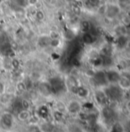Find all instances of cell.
Returning <instances> with one entry per match:
<instances>
[{"label": "cell", "mask_w": 130, "mask_h": 132, "mask_svg": "<svg viewBox=\"0 0 130 132\" xmlns=\"http://www.w3.org/2000/svg\"><path fill=\"white\" fill-rule=\"evenodd\" d=\"M103 91L109 101H119L123 97V90L117 84H109Z\"/></svg>", "instance_id": "1"}, {"label": "cell", "mask_w": 130, "mask_h": 132, "mask_svg": "<svg viewBox=\"0 0 130 132\" xmlns=\"http://www.w3.org/2000/svg\"><path fill=\"white\" fill-rule=\"evenodd\" d=\"M48 82L51 87L53 95L54 94V95L61 94L64 92V90L66 89L64 81L58 76H55V77L50 78Z\"/></svg>", "instance_id": "2"}, {"label": "cell", "mask_w": 130, "mask_h": 132, "mask_svg": "<svg viewBox=\"0 0 130 132\" xmlns=\"http://www.w3.org/2000/svg\"><path fill=\"white\" fill-rule=\"evenodd\" d=\"M121 9L119 7L117 4L114 3H109L105 5L104 9V15L106 19L109 20H113L117 18L121 13Z\"/></svg>", "instance_id": "3"}, {"label": "cell", "mask_w": 130, "mask_h": 132, "mask_svg": "<svg viewBox=\"0 0 130 132\" xmlns=\"http://www.w3.org/2000/svg\"><path fill=\"white\" fill-rule=\"evenodd\" d=\"M91 80L93 81L94 85L97 88H104L108 85L106 78V74L103 71H97L94 72L91 76Z\"/></svg>", "instance_id": "4"}, {"label": "cell", "mask_w": 130, "mask_h": 132, "mask_svg": "<svg viewBox=\"0 0 130 132\" xmlns=\"http://www.w3.org/2000/svg\"><path fill=\"white\" fill-rule=\"evenodd\" d=\"M101 114H102L103 120L106 123L113 122V124L115 122V118H116V111H114V109L112 108L111 107H109L108 105L103 107Z\"/></svg>", "instance_id": "5"}, {"label": "cell", "mask_w": 130, "mask_h": 132, "mask_svg": "<svg viewBox=\"0 0 130 132\" xmlns=\"http://www.w3.org/2000/svg\"><path fill=\"white\" fill-rule=\"evenodd\" d=\"M0 125L5 130H10L14 125V117L9 113H4L0 118Z\"/></svg>", "instance_id": "6"}, {"label": "cell", "mask_w": 130, "mask_h": 132, "mask_svg": "<svg viewBox=\"0 0 130 132\" xmlns=\"http://www.w3.org/2000/svg\"><path fill=\"white\" fill-rule=\"evenodd\" d=\"M67 111L70 114H78L81 112L82 104L81 103L75 99L70 100L66 105Z\"/></svg>", "instance_id": "7"}, {"label": "cell", "mask_w": 130, "mask_h": 132, "mask_svg": "<svg viewBox=\"0 0 130 132\" xmlns=\"http://www.w3.org/2000/svg\"><path fill=\"white\" fill-rule=\"evenodd\" d=\"M94 95V100L99 106L103 108V107L108 105V103L109 101L107 98V96L106 95L103 89H99V88L97 89Z\"/></svg>", "instance_id": "8"}, {"label": "cell", "mask_w": 130, "mask_h": 132, "mask_svg": "<svg viewBox=\"0 0 130 132\" xmlns=\"http://www.w3.org/2000/svg\"><path fill=\"white\" fill-rule=\"evenodd\" d=\"M123 90H129L130 88V73L124 71L120 72L119 80L117 84Z\"/></svg>", "instance_id": "9"}, {"label": "cell", "mask_w": 130, "mask_h": 132, "mask_svg": "<svg viewBox=\"0 0 130 132\" xmlns=\"http://www.w3.org/2000/svg\"><path fill=\"white\" fill-rule=\"evenodd\" d=\"M106 81L109 84H118L119 80L120 72L114 69H108L105 71Z\"/></svg>", "instance_id": "10"}, {"label": "cell", "mask_w": 130, "mask_h": 132, "mask_svg": "<svg viewBox=\"0 0 130 132\" xmlns=\"http://www.w3.org/2000/svg\"><path fill=\"white\" fill-rule=\"evenodd\" d=\"M38 92L44 97L45 98H48L51 95H53L52 92V89L51 87L49 84L48 81H42L38 85Z\"/></svg>", "instance_id": "11"}, {"label": "cell", "mask_w": 130, "mask_h": 132, "mask_svg": "<svg viewBox=\"0 0 130 132\" xmlns=\"http://www.w3.org/2000/svg\"><path fill=\"white\" fill-rule=\"evenodd\" d=\"M51 39L50 38L49 35H41L38 38V45L41 48H45L50 46L51 45Z\"/></svg>", "instance_id": "12"}, {"label": "cell", "mask_w": 130, "mask_h": 132, "mask_svg": "<svg viewBox=\"0 0 130 132\" xmlns=\"http://www.w3.org/2000/svg\"><path fill=\"white\" fill-rule=\"evenodd\" d=\"M96 41V36L93 33L90 32H86L83 34L82 36V42L86 45H91Z\"/></svg>", "instance_id": "13"}, {"label": "cell", "mask_w": 130, "mask_h": 132, "mask_svg": "<svg viewBox=\"0 0 130 132\" xmlns=\"http://www.w3.org/2000/svg\"><path fill=\"white\" fill-rule=\"evenodd\" d=\"M79 98L84 99L87 98L89 97L90 95V91L87 88L84 87V86H81V85H79L78 88H77L76 92H75V94Z\"/></svg>", "instance_id": "14"}, {"label": "cell", "mask_w": 130, "mask_h": 132, "mask_svg": "<svg viewBox=\"0 0 130 132\" xmlns=\"http://www.w3.org/2000/svg\"><path fill=\"white\" fill-rule=\"evenodd\" d=\"M17 118H18V121H20L22 122L29 121L31 118V114L29 112V110H25V109L20 110L18 112Z\"/></svg>", "instance_id": "15"}, {"label": "cell", "mask_w": 130, "mask_h": 132, "mask_svg": "<svg viewBox=\"0 0 130 132\" xmlns=\"http://www.w3.org/2000/svg\"><path fill=\"white\" fill-rule=\"evenodd\" d=\"M114 32L116 34V35L117 37H120V36H123L126 35L127 30H126V26H125L123 24H120L118 25L115 27L114 29Z\"/></svg>", "instance_id": "16"}, {"label": "cell", "mask_w": 130, "mask_h": 132, "mask_svg": "<svg viewBox=\"0 0 130 132\" xmlns=\"http://www.w3.org/2000/svg\"><path fill=\"white\" fill-rule=\"evenodd\" d=\"M125 131V128L122 125V124H120L119 122H114L111 128L109 130V132H124Z\"/></svg>", "instance_id": "17"}, {"label": "cell", "mask_w": 130, "mask_h": 132, "mask_svg": "<svg viewBox=\"0 0 130 132\" xmlns=\"http://www.w3.org/2000/svg\"><path fill=\"white\" fill-rule=\"evenodd\" d=\"M11 101V94L5 92L0 95V103L3 105L8 104Z\"/></svg>", "instance_id": "18"}, {"label": "cell", "mask_w": 130, "mask_h": 132, "mask_svg": "<svg viewBox=\"0 0 130 132\" xmlns=\"http://www.w3.org/2000/svg\"><path fill=\"white\" fill-rule=\"evenodd\" d=\"M121 10L130 9V0H117L116 3Z\"/></svg>", "instance_id": "19"}, {"label": "cell", "mask_w": 130, "mask_h": 132, "mask_svg": "<svg viewBox=\"0 0 130 132\" xmlns=\"http://www.w3.org/2000/svg\"><path fill=\"white\" fill-rule=\"evenodd\" d=\"M54 128V125L50 122H46L43 124L41 127V131L42 132H52Z\"/></svg>", "instance_id": "20"}, {"label": "cell", "mask_w": 130, "mask_h": 132, "mask_svg": "<svg viewBox=\"0 0 130 132\" xmlns=\"http://www.w3.org/2000/svg\"><path fill=\"white\" fill-rule=\"evenodd\" d=\"M34 18L38 20V21H43L45 19V14L44 12V11H42L41 9H38L36 10L35 13H34Z\"/></svg>", "instance_id": "21"}, {"label": "cell", "mask_w": 130, "mask_h": 132, "mask_svg": "<svg viewBox=\"0 0 130 132\" xmlns=\"http://www.w3.org/2000/svg\"><path fill=\"white\" fill-rule=\"evenodd\" d=\"M15 89L18 92H25L27 89V85L25 82L23 81H18L17 84H16V86H15Z\"/></svg>", "instance_id": "22"}, {"label": "cell", "mask_w": 130, "mask_h": 132, "mask_svg": "<svg viewBox=\"0 0 130 132\" xmlns=\"http://www.w3.org/2000/svg\"><path fill=\"white\" fill-rule=\"evenodd\" d=\"M53 117L54 118L55 121H61L63 120V118H64V113L63 112H61L59 111H57L55 110L54 114H53Z\"/></svg>", "instance_id": "23"}, {"label": "cell", "mask_w": 130, "mask_h": 132, "mask_svg": "<svg viewBox=\"0 0 130 132\" xmlns=\"http://www.w3.org/2000/svg\"><path fill=\"white\" fill-rule=\"evenodd\" d=\"M21 105H22V108L25 109V110H29V108L31 107L30 102L27 99H22L21 101Z\"/></svg>", "instance_id": "24"}, {"label": "cell", "mask_w": 130, "mask_h": 132, "mask_svg": "<svg viewBox=\"0 0 130 132\" xmlns=\"http://www.w3.org/2000/svg\"><path fill=\"white\" fill-rule=\"evenodd\" d=\"M80 27H81V29H83V31L84 32H89V30H90V23L88 22H87V21H83V22H81Z\"/></svg>", "instance_id": "25"}, {"label": "cell", "mask_w": 130, "mask_h": 132, "mask_svg": "<svg viewBox=\"0 0 130 132\" xmlns=\"http://www.w3.org/2000/svg\"><path fill=\"white\" fill-rule=\"evenodd\" d=\"M11 66L14 69H18L20 66V62L17 59H13L11 61Z\"/></svg>", "instance_id": "26"}, {"label": "cell", "mask_w": 130, "mask_h": 132, "mask_svg": "<svg viewBox=\"0 0 130 132\" xmlns=\"http://www.w3.org/2000/svg\"><path fill=\"white\" fill-rule=\"evenodd\" d=\"M49 37H50V38L52 40V39H58V38H59V36H60V35H59V33L57 31H51V32L49 33Z\"/></svg>", "instance_id": "27"}, {"label": "cell", "mask_w": 130, "mask_h": 132, "mask_svg": "<svg viewBox=\"0 0 130 132\" xmlns=\"http://www.w3.org/2000/svg\"><path fill=\"white\" fill-rule=\"evenodd\" d=\"M59 45H60V40H59V38H58V39H52L51 42L50 46L52 47V48H56Z\"/></svg>", "instance_id": "28"}, {"label": "cell", "mask_w": 130, "mask_h": 132, "mask_svg": "<svg viewBox=\"0 0 130 132\" xmlns=\"http://www.w3.org/2000/svg\"><path fill=\"white\" fill-rule=\"evenodd\" d=\"M6 92V86L2 81H0V95Z\"/></svg>", "instance_id": "29"}, {"label": "cell", "mask_w": 130, "mask_h": 132, "mask_svg": "<svg viewBox=\"0 0 130 132\" xmlns=\"http://www.w3.org/2000/svg\"><path fill=\"white\" fill-rule=\"evenodd\" d=\"M39 2V0H27V5L29 6H36Z\"/></svg>", "instance_id": "30"}, {"label": "cell", "mask_w": 130, "mask_h": 132, "mask_svg": "<svg viewBox=\"0 0 130 132\" xmlns=\"http://www.w3.org/2000/svg\"><path fill=\"white\" fill-rule=\"evenodd\" d=\"M126 129L127 130V131L130 132V120L127 122V125H126Z\"/></svg>", "instance_id": "31"}, {"label": "cell", "mask_w": 130, "mask_h": 132, "mask_svg": "<svg viewBox=\"0 0 130 132\" xmlns=\"http://www.w3.org/2000/svg\"><path fill=\"white\" fill-rule=\"evenodd\" d=\"M127 108L130 111V100L128 101V103H127Z\"/></svg>", "instance_id": "32"}, {"label": "cell", "mask_w": 130, "mask_h": 132, "mask_svg": "<svg viewBox=\"0 0 130 132\" xmlns=\"http://www.w3.org/2000/svg\"><path fill=\"white\" fill-rule=\"evenodd\" d=\"M2 69V62H1V59H0V71Z\"/></svg>", "instance_id": "33"}, {"label": "cell", "mask_w": 130, "mask_h": 132, "mask_svg": "<svg viewBox=\"0 0 130 132\" xmlns=\"http://www.w3.org/2000/svg\"><path fill=\"white\" fill-rule=\"evenodd\" d=\"M2 33V26H0V34Z\"/></svg>", "instance_id": "34"}, {"label": "cell", "mask_w": 130, "mask_h": 132, "mask_svg": "<svg viewBox=\"0 0 130 132\" xmlns=\"http://www.w3.org/2000/svg\"><path fill=\"white\" fill-rule=\"evenodd\" d=\"M2 2H3V0H0V5H2Z\"/></svg>", "instance_id": "35"}, {"label": "cell", "mask_w": 130, "mask_h": 132, "mask_svg": "<svg viewBox=\"0 0 130 132\" xmlns=\"http://www.w3.org/2000/svg\"><path fill=\"white\" fill-rule=\"evenodd\" d=\"M1 15H2V13H1V9H0V16H1Z\"/></svg>", "instance_id": "36"}, {"label": "cell", "mask_w": 130, "mask_h": 132, "mask_svg": "<svg viewBox=\"0 0 130 132\" xmlns=\"http://www.w3.org/2000/svg\"><path fill=\"white\" fill-rule=\"evenodd\" d=\"M68 1H72V0H68Z\"/></svg>", "instance_id": "37"}]
</instances>
